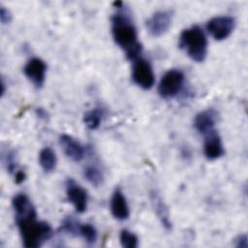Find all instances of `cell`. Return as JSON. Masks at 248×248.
Masks as SVG:
<instances>
[{
  "mask_svg": "<svg viewBox=\"0 0 248 248\" xmlns=\"http://www.w3.org/2000/svg\"><path fill=\"white\" fill-rule=\"evenodd\" d=\"M235 20L230 16H217L206 22V30L216 41L227 39L232 32Z\"/></svg>",
  "mask_w": 248,
  "mask_h": 248,
  "instance_id": "cell-6",
  "label": "cell"
},
{
  "mask_svg": "<svg viewBox=\"0 0 248 248\" xmlns=\"http://www.w3.org/2000/svg\"><path fill=\"white\" fill-rule=\"evenodd\" d=\"M103 116H104L103 108L97 107L84 113L83 122L88 129L96 130L101 125Z\"/></svg>",
  "mask_w": 248,
  "mask_h": 248,
  "instance_id": "cell-17",
  "label": "cell"
},
{
  "mask_svg": "<svg viewBox=\"0 0 248 248\" xmlns=\"http://www.w3.org/2000/svg\"><path fill=\"white\" fill-rule=\"evenodd\" d=\"M79 235L85 240L88 245H93L98 238L97 230L91 224H80Z\"/></svg>",
  "mask_w": 248,
  "mask_h": 248,
  "instance_id": "cell-20",
  "label": "cell"
},
{
  "mask_svg": "<svg viewBox=\"0 0 248 248\" xmlns=\"http://www.w3.org/2000/svg\"><path fill=\"white\" fill-rule=\"evenodd\" d=\"M83 176L93 186L99 187L104 182V173L96 165H88L83 170Z\"/></svg>",
  "mask_w": 248,
  "mask_h": 248,
  "instance_id": "cell-18",
  "label": "cell"
},
{
  "mask_svg": "<svg viewBox=\"0 0 248 248\" xmlns=\"http://www.w3.org/2000/svg\"><path fill=\"white\" fill-rule=\"evenodd\" d=\"M36 113H37L38 117H40V118L46 119V118L47 117V112H46L44 108H38L36 109Z\"/></svg>",
  "mask_w": 248,
  "mask_h": 248,
  "instance_id": "cell-26",
  "label": "cell"
},
{
  "mask_svg": "<svg viewBox=\"0 0 248 248\" xmlns=\"http://www.w3.org/2000/svg\"><path fill=\"white\" fill-rule=\"evenodd\" d=\"M203 154L206 159L213 161L222 157L225 153L221 137L215 129L203 135Z\"/></svg>",
  "mask_w": 248,
  "mask_h": 248,
  "instance_id": "cell-10",
  "label": "cell"
},
{
  "mask_svg": "<svg viewBox=\"0 0 248 248\" xmlns=\"http://www.w3.org/2000/svg\"><path fill=\"white\" fill-rule=\"evenodd\" d=\"M23 73L36 88H41L46 79V65L41 58L33 57L24 65Z\"/></svg>",
  "mask_w": 248,
  "mask_h": 248,
  "instance_id": "cell-9",
  "label": "cell"
},
{
  "mask_svg": "<svg viewBox=\"0 0 248 248\" xmlns=\"http://www.w3.org/2000/svg\"><path fill=\"white\" fill-rule=\"evenodd\" d=\"M66 196L68 201L73 204L78 213H82L87 208L88 196L85 189H83L73 178H68L65 183Z\"/></svg>",
  "mask_w": 248,
  "mask_h": 248,
  "instance_id": "cell-8",
  "label": "cell"
},
{
  "mask_svg": "<svg viewBox=\"0 0 248 248\" xmlns=\"http://www.w3.org/2000/svg\"><path fill=\"white\" fill-rule=\"evenodd\" d=\"M178 46L195 62H202L206 57L207 39L203 30L198 25H193L181 32Z\"/></svg>",
  "mask_w": 248,
  "mask_h": 248,
  "instance_id": "cell-3",
  "label": "cell"
},
{
  "mask_svg": "<svg viewBox=\"0 0 248 248\" xmlns=\"http://www.w3.org/2000/svg\"><path fill=\"white\" fill-rule=\"evenodd\" d=\"M110 212L112 216L119 221H124L128 219L130 215L127 200L120 188H115L111 195Z\"/></svg>",
  "mask_w": 248,
  "mask_h": 248,
  "instance_id": "cell-12",
  "label": "cell"
},
{
  "mask_svg": "<svg viewBox=\"0 0 248 248\" xmlns=\"http://www.w3.org/2000/svg\"><path fill=\"white\" fill-rule=\"evenodd\" d=\"M16 222L26 248H38L52 234V229L46 222L38 221L37 215L16 218Z\"/></svg>",
  "mask_w": 248,
  "mask_h": 248,
  "instance_id": "cell-2",
  "label": "cell"
},
{
  "mask_svg": "<svg viewBox=\"0 0 248 248\" xmlns=\"http://www.w3.org/2000/svg\"><path fill=\"white\" fill-rule=\"evenodd\" d=\"M149 198L151 201L152 207H153L159 221L161 222V224L163 225V227L166 230H170L171 229V221H170V211H169L167 204L165 203V202L162 200V198L156 191H151L149 194Z\"/></svg>",
  "mask_w": 248,
  "mask_h": 248,
  "instance_id": "cell-14",
  "label": "cell"
},
{
  "mask_svg": "<svg viewBox=\"0 0 248 248\" xmlns=\"http://www.w3.org/2000/svg\"><path fill=\"white\" fill-rule=\"evenodd\" d=\"M111 34L115 44L124 50L130 60H135L141 52V45L139 42L137 28L131 18L122 13L113 15L110 18Z\"/></svg>",
  "mask_w": 248,
  "mask_h": 248,
  "instance_id": "cell-1",
  "label": "cell"
},
{
  "mask_svg": "<svg viewBox=\"0 0 248 248\" xmlns=\"http://www.w3.org/2000/svg\"><path fill=\"white\" fill-rule=\"evenodd\" d=\"M59 143L65 155L74 162H79L83 159L85 152L83 146L73 137L63 134L59 138Z\"/></svg>",
  "mask_w": 248,
  "mask_h": 248,
  "instance_id": "cell-11",
  "label": "cell"
},
{
  "mask_svg": "<svg viewBox=\"0 0 248 248\" xmlns=\"http://www.w3.org/2000/svg\"><path fill=\"white\" fill-rule=\"evenodd\" d=\"M119 240L125 248H137L139 244L138 236L128 230H122L119 234Z\"/></svg>",
  "mask_w": 248,
  "mask_h": 248,
  "instance_id": "cell-21",
  "label": "cell"
},
{
  "mask_svg": "<svg viewBox=\"0 0 248 248\" xmlns=\"http://www.w3.org/2000/svg\"><path fill=\"white\" fill-rule=\"evenodd\" d=\"M1 96H3L5 94V83H4V80L3 78L1 79Z\"/></svg>",
  "mask_w": 248,
  "mask_h": 248,
  "instance_id": "cell-27",
  "label": "cell"
},
{
  "mask_svg": "<svg viewBox=\"0 0 248 248\" xmlns=\"http://www.w3.org/2000/svg\"><path fill=\"white\" fill-rule=\"evenodd\" d=\"M184 83V75L177 69H170L164 74L158 85V93L164 99L175 97Z\"/></svg>",
  "mask_w": 248,
  "mask_h": 248,
  "instance_id": "cell-4",
  "label": "cell"
},
{
  "mask_svg": "<svg viewBox=\"0 0 248 248\" xmlns=\"http://www.w3.org/2000/svg\"><path fill=\"white\" fill-rule=\"evenodd\" d=\"M217 121V113L214 109L208 108L199 112L194 119L195 129L202 135H204L214 129Z\"/></svg>",
  "mask_w": 248,
  "mask_h": 248,
  "instance_id": "cell-13",
  "label": "cell"
},
{
  "mask_svg": "<svg viewBox=\"0 0 248 248\" xmlns=\"http://www.w3.org/2000/svg\"><path fill=\"white\" fill-rule=\"evenodd\" d=\"M12 205L16 212V218L37 215L32 202L25 194L19 193L16 195L13 198Z\"/></svg>",
  "mask_w": 248,
  "mask_h": 248,
  "instance_id": "cell-15",
  "label": "cell"
},
{
  "mask_svg": "<svg viewBox=\"0 0 248 248\" xmlns=\"http://www.w3.org/2000/svg\"><path fill=\"white\" fill-rule=\"evenodd\" d=\"M12 19V15L8 9L4 6H0V20L3 24H7L11 21Z\"/></svg>",
  "mask_w": 248,
  "mask_h": 248,
  "instance_id": "cell-24",
  "label": "cell"
},
{
  "mask_svg": "<svg viewBox=\"0 0 248 248\" xmlns=\"http://www.w3.org/2000/svg\"><path fill=\"white\" fill-rule=\"evenodd\" d=\"M233 245L236 248H247L248 247V237L246 234H239L234 238Z\"/></svg>",
  "mask_w": 248,
  "mask_h": 248,
  "instance_id": "cell-23",
  "label": "cell"
},
{
  "mask_svg": "<svg viewBox=\"0 0 248 248\" xmlns=\"http://www.w3.org/2000/svg\"><path fill=\"white\" fill-rule=\"evenodd\" d=\"M79 227L80 223L73 216H67L61 223L59 231L74 236L79 235Z\"/></svg>",
  "mask_w": 248,
  "mask_h": 248,
  "instance_id": "cell-19",
  "label": "cell"
},
{
  "mask_svg": "<svg viewBox=\"0 0 248 248\" xmlns=\"http://www.w3.org/2000/svg\"><path fill=\"white\" fill-rule=\"evenodd\" d=\"M132 79L140 88L150 89L154 85L155 76L151 64L142 57L134 60L132 68Z\"/></svg>",
  "mask_w": 248,
  "mask_h": 248,
  "instance_id": "cell-5",
  "label": "cell"
},
{
  "mask_svg": "<svg viewBox=\"0 0 248 248\" xmlns=\"http://www.w3.org/2000/svg\"><path fill=\"white\" fill-rule=\"evenodd\" d=\"M39 164L46 172L53 171L57 164L55 152L50 147L43 148L39 153Z\"/></svg>",
  "mask_w": 248,
  "mask_h": 248,
  "instance_id": "cell-16",
  "label": "cell"
},
{
  "mask_svg": "<svg viewBox=\"0 0 248 248\" xmlns=\"http://www.w3.org/2000/svg\"><path fill=\"white\" fill-rule=\"evenodd\" d=\"M5 165L7 168V170L11 173L15 172L16 170V153L13 150H10L7 152L5 155Z\"/></svg>",
  "mask_w": 248,
  "mask_h": 248,
  "instance_id": "cell-22",
  "label": "cell"
},
{
  "mask_svg": "<svg viewBox=\"0 0 248 248\" xmlns=\"http://www.w3.org/2000/svg\"><path fill=\"white\" fill-rule=\"evenodd\" d=\"M24 179H25V173L22 170H17L15 173V181H16V183L19 184V183L23 182Z\"/></svg>",
  "mask_w": 248,
  "mask_h": 248,
  "instance_id": "cell-25",
  "label": "cell"
},
{
  "mask_svg": "<svg viewBox=\"0 0 248 248\" xmlns=\"http://www.w3.org/2000/svg\"><path fill=\"white\" fill-rule=\"evenodd\" d=\"M172 21V12L170 10H160L155 12L147 20L146 28L153 37L164 35L170 27Z\"/></svg>",
  "mask_w": 248,
  "mask_h": 248,
  "instance_id": "cell-7",
  "label": "cell"
}]
</instances>
